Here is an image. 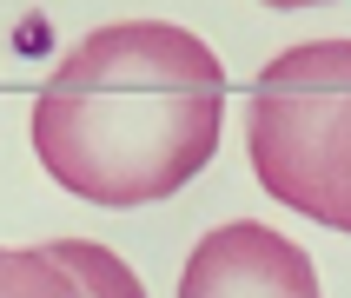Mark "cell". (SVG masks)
<instances>
[{
  "label": "cell",
  "mask_w": 351,
  "mask_h": 298,
  "mask_svg": "<svg viewBox=\"0 0 351 298\" xmlns=\"http://www.w3.org/2000/svg\"><path fill=\"white\" fill-rule=\"evenodd\" d=\"M245 146L278 206L351 238V40H305L265 60Z\"/></svg>",
  "instance_id": "2"
},
{
  "label": "cell",
  "mask_w": 351,
  "mask_h": 298,
  "mask_svg": "<svg viewBox=\"0 0 351 298\" xmlns=\"http://www.w3.org/2000/svg\"><path fill=\"white\" fill-rule=\"evenodd\" d=\"M179 298H325V292H318V265L305 245H292L258 219H232L193 245L186 272H179Z\"/></svg>",
  "instance_id": "3"
},
{
  "label": "cell",
  "mask_w": 351,
  "mask_h": 298,
  "mask_svg": "<svg viewBox=\"0 0 351 298\" xmlns=\"http://www.w3.org/2000/svg\"><path fill=\"white\" fill-rule=\"evenodd\" d=\"M226 126V66L173 20H113L34 99V153L86 206H153L199 179Z\"/></svg>",
  "instance_id": "1"
},
{
  "label": "cell",
  "mask_w": 351,
  "mask_h": 298,
  "mask_svg": "<svg viewBox=\"0 0 351 298\" xmlns=\"http://www.w3.org/2000/svg\"><path fill=\"white\" fill-rule=\"evenodd\" d=\"M53 258L86 285V298H146V285L133 278V265H126L113 245H93V238H53Z\"/></svg>",
  "instance_id": "5"
},
{
  "label": "cell",
  "mask_w": 351,
  "mask_h": 298,
  "mask_svg": "<svg viewBox=\"0 0 351 298\" xmlns=\"http://www.w3.org/2000/svg\"><path fill=\"white\" fill-rule=\"evenodd\" d=\"M0 298H86L53 245H0Z\"/></svg>",
  "instance_id": "4"
},
{
  "label": "cell",
  "mask_w": 351,
  "mask_h": 298,
  "mask_svg": "<svg viewBox=\"0 0 351 298\" xmlns=\"http://www.w3.org/2000/svg\"><path fill=\"white\" fill-rule=\"evenodd\" d=\"M265 7H318V0H265Z\"/></svg>",
  "instance_id": "6"
}]
</instances>
